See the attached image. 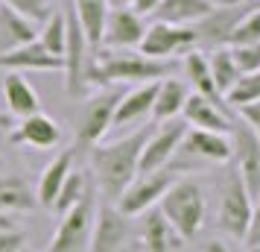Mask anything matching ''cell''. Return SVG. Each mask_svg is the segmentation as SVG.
I'll list each match as a JSON object with an SVG mask.
<instances>
[{
    "label": "cell",
    "mask_w": 260,
    "mask_h": 252,
    "mask_svg": "<svg viewBox=\"0 0 260 252\" xmlns=\"http://www.w3.org/2000/svg\"><path fill=\"white\" fill-rule=\"evenodd\" d=\"M231 158H234V170L251 193V200L260 197V138L248 129L243 120H231Z\"/></svg>",
    "instance_id": "11"
},
{
    "label": "cell",
    "mask_w": 260,
    "mask_h": 252,
    "mask_svg": "<svg viewBox=\"0 0 260 252\" xmlns=\"http://www.w3.org/2000/svg\"><path fill=\"white\" fill-rule=\"evenodd\" d=\"M73 156H76V147L73 150H61L53 156L47 167L41 170V176H38V185H36V200L38 205H44L53 211V203H56V197H59L61 185L68 179V173L73 170Z\"/></svg>",
    "instance_id": "19"
},
{
    "label": "cell",
    "mask_w": 260,
    "mask_h": 252,
    "mask_svg": "<svg viewBox=\"0 0 260 252\" xmlns=\"http://www.w3.org/2000/svg\"><path fill=\"white\" fill-rule=\"evenodd\" d=\"M0 68H6V71H12V73H24V71H61V59L50 56L38 41H32V44H24V47H15V50L0 53Z\"/></svg>",
    "instance_id": "22"
},
{
    "label": "cell",
    "mask_w": 260,
    "mask_h": 252,
    "mask_svg": "<svg viewBox=\"0 0 260 252\" xmlns=\"http://www.w3.org/2000/svg\"><path fill=\"white\" fill-rule=\"evenodd\" d=\"M251 205H254V200L246 191L240 173L234 167H228L222 185H219V211H216V223L228 238L243 240L248 220H251Z\"/></svg>",
    "instance_id": "6"
},
{
    "label": "cell",
    "mask_w": 260,
    "mask_h": 252,
    "mask_svg": "<svg viewBox=\"0 0 260 252\" xmlns=\"http://www.w3.org/2000/svg\"><path fill=\"white\" fill-rule=\"evenodd\" d=\"M91 188H94V185H91L88 170H71V173H68V179H64V185H61L59 197H56V203H53V211H56V214L68 211V208L79 203Z\"/></svg>",
    "instance_id": "31"
},
{
    "label": "cell",
    "mask_w": 260,
    "mask_h": 252,
    "mask_svg": "<svg viewBox=\"0 0 260 252\" xmlns=\"http://www.w3.org/2000/svg\"><path fill=\"white\" fill-rule=\"evenodd\" d=\"M61 220L53 238H50L47 252H79L88 246L91 229H94V217H96V200H94V188L85 193L76 205H71L68 211H61Z\"/></svg>",
    "instance_id": "7"
},
{
    "label": "cell",
    "mask_w": 260,
    "mask_h": 252,
    "mask_svg": "<svg viewBox=\"0 0 260 252\" xmlns=\"http://www.w3.org/2000/svg\"><path fill=\"white\" fill-rule=\"evenodd\" d=\"M213 0H161L158 3V21H164V24H181V26H193L196 21H202L205 15L211 12Z\"/></svg>",
    "instance_id": "28"
},
{
    "label": "cell",
    "mask_w": 260,
    "mask_h": 252,
    "mask_svg": "<svg viewBox=\"0 0 260 252\" xmlns=\"http://www.w3.org/2000/svg\"><path fill=\"white\" fill-rule=\"evenodd\" d=\"M225 106L228 108H243L248 103H257L260 100V71L254 73H240L237 82L225 91Z\"/></svg>",
    "instance_id": "32"
},
{
    "label": "cell",
    "mask_w": 260,
    "mask_h": 252,
    "mask_svg": "<svg viewBox=\"0 0 260 252\" xmlns=\"http://www.w3.org/2000/svg\"><path fill=\"white\" fill-rule=\"evenodd\" d=\"M68 21V38H64V56H61V71H64V91L68 97H85L91 91L88 82V65H91V50L85 44V36L79 30V21L73 15V6L64 9Z\"/></svg>",
    "instance_id": "8"
},
{
    "label": "cell",
    "mask_w": 260,
    "mask_h": 252,
    "mask_svg": "<svg viewBox=\"0 0 260 252\" xmlns=\"http://www.w3.org/2000/svg\"><path fill=\"white\" fill-rule=\"evenodd\" d=\"M0 3L9 6V9H15L18 15H24V18H29L32 24H41V21L53 12L50 0H0Z\"/></svg>",
    "instance_id": "35"
},
{
    "label": "cell",
    "mask_w": 260,
    "mask_h": 252,
    "mask_svg": "<svg viewBox=\"0 0 260 252\" xmlns=\"http://www.w3.org/2000/svg\"><path fill=\"white\" fill-rule=\"evenodd\" d=\"M146 24L138 12H132L129 6L123 9H108L106 30H103V47L106 50H135L143 41Z\"/></svg>",
    "instance_id": "16"
},
{
    "label": "cell",
    "mask_w": 260,
    "mask_h": 252,
    "mask_svg": "<svg viewBox=\"0 0 260 252\" xmlns=\"http://www.w3.org/2000/svg\"><path fill=\"white\" fill-rule=\"evenodd\" d=\"M251 6H243V3H231V6H213L211 12L205 15L202 21L193 24L196 30V38L205 47H228V38H231V30L237 26V21L248 12Z\"/></svg>",
    "instance_id": "14"
},
{
    "label": "cell",
    "mask_w": 260,
    "mask_h": 252,
    "mask_svg": "<svg viewBox=\"0 0 260 252\" xmlns=\"http://www.w3.org/2000/svg\"><path fill=\"white\" fill-rule=\"evenodd\" d=\"M243 243H246V249H257L260 246V197L251 205V220H248V229L243 235Z\"/></svg>",
    "instance_id": "37"
},
{
    "label": "cell",
    "mask_w": 260,
    "mask_h": 252,
    "mask_svg": "<svg viewBox=\"0 0 260 252\" xmlns=\"http://www.w3.org/2000/svg\"><path fill=\"white\" fill-rule=\"evenodd\" d=\"M129 240V217L120 214L114 203L96 205L94 229L88 238V252H120L123 243Z\"/></svg>",
    "instance_id": "13"
},
{
    "label": "cell",
    "mask_w": 260,
    "mask_h": 252,
    "mask_svg": "<svg viewBox=\"0 0 260 252\" xmlns=\"http://www.w3.org/2000/svg\"><path fill=\"white\" fill-rule=\"evenodd\" d=\"M248 252H260V246H257V249H248Z\"/></svg>",
    "instance_id": "42"
},
{
    "label": "cell",
    "mask_w": 260,
    "mask_h": 252,
    "mask_svg": "<svg viewBox=\"0 0 260 252\" xmlns=\"http://www.w3.org/2000/svg\"><path fill=\"white\" fill-rule=\"evenodd\" d=\"M3 100H6V108L12 115H18V118L41 111L38 91L29 85V79H24V73H12V71L6 73V79H3Z\"/></svg>",
    "instance_id": "27"
},
{
    "label": "cell",
    "mask_w": 260,
    "mask_h": 252,
    "mask_svg": "<svg viewBox=\"0 0 260 252\" xmlns=\"http://www.w3.org/2000/svg\"><path fill=\"white\" fill-rule=\"evenodd\" d=\"M231 56H234L240 73L260 71V44H237V47H231Z\"/></svg>",
    "instance_id": "36"
},
{
    "label": "cell",
    "mask_w": 260,
    "mask_h": 252,
    "mask_svg": "<svg viewBox=\"0 0 260 252\" xmlns=\"http://www.w3.org/2000/svg\"><path fill=\"white\" fill-rule=\"evenodd\" d=\"M9 141L18 147H29V150H53V147L61 144V126L56 118H50L44 111H36V115H26L21 118V123L12 129Z\"/></svg>",
    "instance_id": "15"
},
{
    "label": "cell",
    "mask_w": 260,
    "mask_h": 252,
    "mask_svg": "<svg viewBox=\"0 0 260 252\" xmlns=\"http://www.w3.org/2000/svg\"><path fill=\"white\" fill-rule=\"evenodd\" d=\"M155 82H141L138 88H132L120 97L117 108H114V120H111V129H132L135 123L152 118V100H155Z\"/></svg>",
    "instance_id": "18"
},
{
    "label": "cell",
    "mask_w": 260,
    "mask_h": 252,
    "mask_svg": "<svg viewBox=\"0 0 260 252\" xmlns=\"http://www.w3.org/2000/svg\"><path fill=\"white\" fill-rule=\"evenodd\" d=\"M208 167V164H228L231 161V138L222 132H208V129H190L184 132L176 156L167 167L176 173L178 167Z\"/></svg>",
    "instance_id": "5"
},
{
    "label": "cell",
    "mask_w": 260,
    "mask_h": 252,
    "mask_svg": "<svg viewBox=\"0 0 260 252\" xmlns=\"http://www.w3.org/2000/svg\"><path fill=\"white\" fill-rule=\"evenodd\" d=\"M38 205L36 188L21 173L0 176V214H26Z\"/></svg>",
    "instance_id": "24"
},
{
    "label": "cell",
    "mask_w": 260,
    "mask_h": 252,
    "mask_svg": "<svg viewBox=\"0 0 260 252\" xmlns=\"http://www.w3.org/2000/svg\"><path fill=\"white\" fill-rule=\"evenodd\" d=\"M120 91L117 85H108L103 91H96L94 97H88L82 103V111H79V120H76V141L73 147H88L103 144V138L111 132V120H114V108H117Z\"/></svg>",
    "instance_id": "4"
},
{
    "label": "cell",
    "mask_w": 260,
    "mask_h": 252,
    "mask_svg": "<svg viewBox=\"0 0 260 252\" xmlns=\"http://www.w3.org/2000/svg\"><path fill=\"white\" fill-rule=\"evenodd\" d=\"M143 226H141V240L146 252H178L184 246V240L176 235V229L167 223V217L158 211V205L143 211Z\"/></svg>",
    "instance_id": "21"
},
{
    "label": "cell",
    "mask_w": 260,
    "mask_h": 252,
    "mask_svg": "<svg viewBox=\"0 0 260 252\" xmlns=\"http://www.w3.org/2000/svg\"><path fill=\"white\" fill-rule=\"evenodd\" d=\"M181 120H184L187 126H193V129H208V132L228 135L234 118H231V108L216 106V103H211V100H205V97L190 91L187 103L181 108Z\"/></svg>",
    "instance_id": "17"
},
{
    "label": "cell",
    "mask_w": 260,
    "mask_h": 252,
    "mask_svg": "<svg viewBox=\"0 0 260 252\" xmlns=\"http://www.w3.org/2000/svg\"><path fill=\"white\" fill-rule=\"evenodd\" d=\"M29 232H26L12 214H0V252H24Z\"/></svg>",
    "instance_id": "34"
},
{
    "label": "cell",
    "mask_w": 260,
    "mask_h": 252,
    "mask_svg": "<svg viewBox=\"0 0 260 252\" xmlns=\"http://www.w3.org/2000/svg\"><path fill=\"white\" fill-rule=\"evenodd\" d=\"M205 252H237L231 243H225V240H208L205 243Z\"/></svg>",
    "instance_id": "40"
},
{
    "label": "cell",
    "mask_w": 260,
    "mask_h": 252,
    "mask_svg": "<svg viewBox=\"0 0 260 252\" xmlns=\"http://www.w3.org/2000/svg\"><path fill=\"white\" fill-rule=\"evenodd\" d=\"M187 97H190L187 82L173 79V76L158 79V85H155V100H152V120L155 123H164V120L178 118L184 103H187Z\"/></svg>",
    "instance_id": "23"
},
{
    "label": "cell",
    "mask_w": 260,
    "mask_h": 252,
    "mask_svg": "<svg viewBox=\"0 0 260 252\" xmlns=\"http://www.w3.org/2000/svg\"><path fill=\"white\" fill-rule=\"evenodd\" d=\"M184 76H187V88L193 91V94L205 97V100H211V103H216V106H225L222 94H219L216 85H213L211 68H208V56H205L202 50H190V53H184Z\"/></svg>",
    "instance_id": "26"
},
{
    "label": "cell",
    "mask_w": 260,
    "mask_h": 252,
    "mask_svg": "<svg viewBox=\"0 0 260 252\" xmlns=\"http://www.w3.org/2000/svg\"><path fill=\"white\" fill-rule=\"evenodd\" d=\"M158 3H161V0H132L129 9H132V12H138L141 18H146V15H155Z\"/></svg>",
    "instance_id": "39"
},
{
    "label": "cell",
    "mask_w": 260,
    "mask_h": 252,
    "mask_svg": "<svg viewBox=\"0 0 260 252\" xmlns=\"http://www.w3.org/2000/svg\"><path fill=\"white\" fill-rule=\"evenodd\" d=\"M173 179H176V173L170 167L152 170V173H138V176L132 179V185L120 193V200L114 203L117 211L126 214V217H141L143 211H149V208L158 205V200H161L164 191L173 185Z\"/></svg>",
    "instance_id": "10"
},
{
    "label": "cell",
    "mask_w": 260,
    "mask_h": 252,
    "mask_svg": "<svg viewBox=\"0 0 260 252\" xmlns=\"http://www.w3.org/2000/svg\"><path fill=\"white\" fill-rule=\"evenodd\" d=\"M173 65L161 59H149L135 50H100L88 65L91 85H120V82H155L170 76Z\"/></svg>",
    "instance_id": "2"
},
{
    "label": "cell",
    "mask_w": 260,
    "mask_h": 252,
    "mask_svg": "<svg viewBox=\"0 0 260 252\" xmlns=\"http://www.w3.org/2000/svg\"><path fill=\"white\" fill-rule=\"evenodd\" d=\"M184 132H187V123L181 118H173V120H164L152 135H146L141 150V161H138V173H152V170L167 167L176 156Z\"/></svg>",
    "instance_id": "12"
},
{
    "label": "cell",
    "mask_w": 260,
    "mask_h": 252,
    "mask_svg": "<svg viewBox=\"0 0 260 252\" xmlns=\"http://www.w3.org/2000/svg\"><path fill=\"white\" fill-rule=\"evenodd\" d=\"M73 15L79 21L85 44H88L91 59H94L103 50V30H106V18H108V3L106 0H73Z\"/></svg>",
    "instance_id": "20"
},
{
    "label": "cell",
    "mask_w": 260,
    "mask_h": 252,
    "mask_svg": "<svg viewBox=\"0 0 260 252\" xmlns=\"http://www.w3.org/2000/svg\"><path fill=\"white\" fill-rule=\"evenodd\" d=\"M158 211L167 217L170 226L176 229L178 238L187 243L202 232L205 217H208L205 191L199 188V182L187 179V176H176L173 185L164 191V197L158 200Z\"/></svg>",
    "instance_id": "3"
},
{
    "label": "cell",
    "mask_w": 260,
    "mask_h": 252,
    "mask_svg": "<svg viewBox=\"0 0 260 252\" xmlns=\"http://www.w3.org/2000/svg\"><path fill=\"white\" fill-rule=\"evenodd\" d=\"M237 44H260V6H251L231 30L228 47H237Z\"/></svg>",
    "instance_id": "33"
},
{
    "label": "cell",
    "mask_w": 260,
    "mask_h": 252,
    "mask_svg": "<svg viewBox=\"0 0 260 252\" xmlns=\"http://www.w3.org/2000/svg\"><path fill=\"white\" fill-rule=\"evenodd\" d=\"M36 36H38V24H32L29 18H24V15H18L15 9L0 3V53L32 44Z\"/></svg>",
    "instance_id": "25"
},
{
    "label": "cell",
    "mask_w": 260,
    "mask_h": 252,
    "mask_svg": "<svg viewBox=\"0 0 260 252\" xmlns=\"http://www.w3.org/2000/svg\"><path fill=\"white\" fill-rule=\"evenodd\" d=\"M208 68H211V76H213V85H216V91L225 97V91L237 82V71L234 65V56H231V47H213L208 53Z\"/></svg>",
    "instance_id": "30"
},
{
    "label": "cell",
    "mask_w": 260,
    "mask_h": 252,
    "mask_svg": "<svg viewBox=\"0 0 260 252\" xmlns=\"http://www.w3.org/2000/svg\"><path fill=\"white\" fill-rule=\"evenodd\" d=\"M146 135H149L146 129H135V132L123 135L120 141L88 147L91 173H94V191L103 193L106 203H117L120 193L126 191L132 179L138 176V161H141V150Z\"/></svg>",
    "instance_id": "1"
},
{
    "label": "cell",
    "mask_w": 260,
    "mask_h": 252,
    "mask_svg": "<svg viewBox=\"0 0 260 252\" xmlns=\"http://www.w3.org/2000/svg\"><path fill=\"white\" fill-rule=\"evenodd\" d=\"M64 38H68V21H64V12H50L47 18L38 24L36 41L47 50L50 56H56V59L64 56Z\"/></svg>",
    "instance_id": "29"
},
{
    "label": "cell",
    "mask_w": 260,
    "mask_h": 252,
    "mask_svg": "<svg viewBox=\"0 0 260 252\" xmlns=\"http://www.w3.org/2000/svg\"><path fill=\"white\" fill-rule=\"evenodd\" d=\"M108 3V9H123V6H129L132 0H106Z\"/></svg>",
    "instance_id": "41"
},
{
    "label": "cell",
    "mask_w": 260,
    "mask_h": 252,
    "mask_svg": "<svg viewBox=\"0 0 260 252\" xmlns=\"http://www.w3.org/2000/svg\"><path fill=\"white\" fill-rule=\"evenodd\" d=\"M240 118H243V123H246L251 132L260 138V100L257 103H248V106L240 108Z\"/></svg>",
    "instance_id": "38"
},
{
    "label": "cell",
    "mask_w": 260,
    "mask_h": 252,
    "mask_svg": "<svg viewBox=\"0 0 260 252\" xmlns=\"http://www.w3.org/2000/svg\"><path fill=\"white\" fill-rule=\"evenodd\" d=\"M196 47H199V38H196L193 26L155 21L152 26H146L143 41L138 44V53L149 56V59L170 62L173 56H184V53H190V50H196Z\"/></svg>",
    "instance_id": "9"
}]
</instances>
